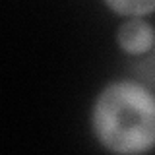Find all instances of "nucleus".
Here are the masks:
<instances>
[{
	"label": "nucleus",
	"mask_w": 155,
	"mask_h": 155,
	"mask_svg": "<svg viewBox=\"0 0 155 155\" xmlns=\"http://www.w3.org/2000/svg\"><path fill=\"white\" fill-rule=\"evenodd\" d=\"M91 128L105 149L120 155L155 147V93L132 80L110 81L97 95Z\"/></svg>",
	"instance_id": "f257e3e1"
},
{
	"label": "nucleus",
	"mask_w": 155,
	"mask_h": 155,
	"mask_svg": "<svg viewBox=\"0 0 155 155\" xmlns=\"http://www.w3.org/2000/svg\"><path fill=\"white\" fill-rule=\"evenodd\" d=\"M118 47L134 56L149 52L155 45V29L143 18H128L116 33Z\"/></svg>",
	"instance_id": "f03ea898"
},
{
	"label": "nucleus",
	"mask_w": 155,
	"mask_h": 155,
	"mask_svg": "<svg viewBox=\"0 0 155 155\" xmlns=\"http://www.w3.org/2000/svg\"><path fill=\"white\" fill-rule=\"evenodd\" d=\"M105 4L118 16L143 18L155 12V0H105Z\"/></svg>",
	"instance_id": "7ed1b4c3"
}]
</instances>
